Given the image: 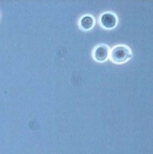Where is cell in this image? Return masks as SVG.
Instances as JSON below:
<instances>
[{
    "label": "cell",
    "mask_w": 153,
    "mask_h": 154,
    "mask_svg": "<svg viewBox=\"0 0 153 154\" xmlns=\"http://www.w3.org/2000/svg\"><path fill=\"white\" fill-rule=\"evenodd\" d=\"M108 55V48L105 45L98 47L95 52V57L98 61H104L107 59Z\"/></svg>",
    "instance_id": "cell-3"
},
{
    "label": "cell",
    "mask_w": 153,
    "mask_h": 154,
    "mask_svg": "<svg viewBox=\"0 0 153 154\" xmlns=\"http://www.w3.org/2000/svg\"><path fill=\"white\" fill-rule=\"evenodd\" d=\"M130 57V51L124 46L117 47L111 52V58L114 62L117 63L124 62Z\"/></svg>",
    "instance_id": "cell-1"
},
{
    "label": "cell",
    "mask_w": 153,
    "mask_h": 154,
    "mask_svg": "<svg viewBox=\"0 0 153 154\" xmlns=\"http://www.w3.org/2000/svg\"><path fill=\"white\" fill-rule=\"evenodd\" d=\"M101 22L104 28H112L116 25L117 19L113 14L106 13L101 16Z\"/></svg>",
    "instance_id": "cell-2"
},
{
    "label": "cell",
    "mask_w": 153,
    "mask_h": 154,
    "mask_svg": "<svg viewBox=\"0 0 153 154\" xmlns=\"http://www.w3.org/2000/svg\"><path fill=\"white\" fill-rule=\"evenodd\" d=\"M81 26L85 30L90 29L92 28L93 25H94V20L90 16H85L81 19L80 21Z\"/></svg>",
    "instance_id": "cell-4"
}]
</instances>
